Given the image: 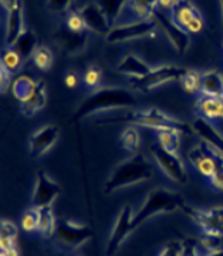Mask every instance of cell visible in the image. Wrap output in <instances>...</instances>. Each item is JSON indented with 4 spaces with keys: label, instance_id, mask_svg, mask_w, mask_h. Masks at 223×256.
Returning a JSON list of instances; mask_svg holds the SVG:
<instances>
[{
    "label": "cell",
    "instance_id": "1",
    "mask_svg": "<svg viewBox=\"0 0 223 256\" xmlns=\"http://www.w3.org/2000/svg\"><path fill=\"white\" fill-rule=\"evenodd\" d=\"M129 124V126H142L148 129H153L156 132L160 130H176L182 134H194L190 124L182 122L173 116H169L168 113L162 112L156 108L150 109H140V110H130L110 119V120H103L99 124Z\"/></svg>",
    "mask_w": 223,
    "mask_h": 256
},
{
    "label": "cell",
    "instance_id": "2",
    "mask_svg": "<svg viewBox=\"0 0 223 256\" xmlns=\"http://www.w3.org/2000/svg\"><path fill=\"white\" fill-rule=\"evenodd\" d=\"M138 98L133 90L126 88H100L93 90L90 96L83 100L74 113V119L82 120L90 114L106 112L112 109H123L136 106Z\"/></svg>",
    "mask_w": 223,
    "mask_h": 256
},
{
    "label": "cell",
    "instance_id": "3",
    "mask_svg": "<svg viewBox=\"0 0 223 256\" xmlns=\"http://www.w3.org/2000/svg\"><path fill=\"white\" fill-rule=\"evenodd\" d=\"M153 176V168L149 160L140 154H136L122 160L109 174L104 182V192L113 194L123 188L143 184L150 180Z\"/></svg>",
    "mask_w": 223,
    "mask_h": 256
},
{
    "label": "cell",
    "instance_id": "4",
    "mask_svg": "<svg viewBox=\"0 0 223 256\" xmlns=\"http://www.w3.org/2000/svg\"><path fill=\"white\" fill-rule=\"evenodd\" d=\"M186 205V200L180 194L166 189V188H154L144 196L143 202L138 208L133 216V232L149 220L150 218L158 215L173 214L176 210H182Z\"/></svg>",
    "mask_w": 223,
    "mask_h": 256
},
{
    "label": "cell",
    "instance_id": "5",
    "mask_svg": "<svg viewBox=\"0 0 223 256\" xmlns=\"http://www.w3.org/2000/svg\"><path fill=\"white\" fill-rule=\"evenodd\" d=\"M158 24L153 18L150 19H140V20L130 22V23H122L114 24L110 32L106 34L108 43H124V42L140 40L146 38H153L158 32Z\"/></svg>",
    "mask_w": 223,
    "mask_h": 256
},
{
    "label": "cell",
    "instance_id": "6",
    "mask_svg": "<svg viewBox=\"0 0 223 256\" xmlns=\"http://www.w3.org/2000/svg\"><path fill=\"white\" fill-rule=\"evenodd\" d=\"M188 69L180 68V66H174V64H163L159 68L152 69V72L146 74L144 78L140 79H132L133 89L140 90V92H149L153 90L162 84L170 82H179L183 78V74L186 73Z\"/></svg>",
    "mask_w": 223,
    "mask_h": 256
},
{
    "label": "cell",
    "instance_id": "7",
    "mask_svg": "<svg viewBox=\"0 0 223 256\" xmlns=\"http://www.w3.org/2000/svg\"><path fill=\"white\" fill-rule=\"evenodd\" d=\"M56 238L68 249H78L93 238L90 225L76 222L72 219H59L56 228Z\"/></svg>",
    "mask_w": 223,
    "mask_h": 256
},
{
    "label": "cell",
    "instance_id": "8",
    "mask_svg": "<svg viewBox=\"0 0 223 256\" xmlns=\"http://www.w3.org/2000/svg\"><path fill=\"white\" fill-rule=\"evenodd\" d=\"M133 212L132 206L124 205L119 210V214L116 215L114 224L112 226V232L108 239V245H106V255L113 256L116 255L123 244L126 242V239L133 232Z\"/></svg>",
    "mask_w": 223,
    "mask_h": 256
},
{
    "label": "cell",
    "instance_id": "9",
    "mask_svg": "<svg viewBox=\"0 0 223 256\" xmlns=\"http://www.w3.org/2000/svg\"><path fill=\"white\" fill-rule=\"evenodd\" d=\"M150 154H152L154 162L162 169L163 174H166L170 180L179 184H186L188 174H186L182 158L179 154L163 149L159 144H152Z\"/></svg>",
    "mask_w": 223,
    "mask_h": 256
},
{
    "label": "cell",
    "instance_id": "10",
    "mask_svg": "<svg viewBox=\"0 0 223 256\" xmlns=\"http://www.w3.org/2000/svg\"><path fill=\"white\" fill-rule=\"evenodd\" d=\"M180 212L188 216L194 225L199 226L202 232H212V234L223 235V206L200 209V208H194L186 204Z\"/></svg>",
    "mask_w": 223,
    "mask_h": 256
},
{
    "label": "cell",
    "instance_id": "11",
    "mask_svg": "<svg viewBox=\"0 0 223 256\" xmlns=\"http://www.w3.org/2000/svg\"><path fill=\"white\" fill-rule=\"evenodd\" d=\"M153 19L156 22L159 30H162L164 38L172 44L173 49L180 54H184L188 49L190 48V33H188L186 30H183L182 28H179L172 20V18L169 14H166L163 10H160L159 8L154 12Z\"/></svg>",
    "mask_w": 223,
    "mask_h": 256
},
{
    "label": "cell",
    "instance_id": "12",
    "mask_svg": "<svg viewBox=\"0 0 223 256\" xmlns=\"http://www.w3.org/2000/svg\"><path fill=\"white\" fill-rule=\"evenodd\" d=\"M170 18L179 28L190 34L203 29L202 14L189 0H178L170 9Z\"/></svg>",
    "mask_w": 223,
    "mask_h": 256
},
{
    "label": "cell",
    "instance_id": "13",
    "mask_svg": "<svg viewBox=\"0 0 223 256\" xmlns=\"http://www.w3.org/2000/svg\"><path fill=\"white\" fill-rule=\"evenodd\" d=\"M60 195V184L52 179L48 172L38 170L34 178V189L32 196V205L36 208L52 206Z\"/></svg>",
    "mask_w": 223,
    "mask_h": 256
},
{
    "label": "cell",
    "instance_id": "14",
    "mask_svg": "<svg viewBox=\"0 0 223 256\" xmlns=\"http://www.w3.org/2000/svg\"><path fill=\"white\" fill-rule=\"evenodd\" d=\"M60 136V130L56 124H44L33 132L29 138V152L32 158H40L48 154L56 144Z\"/></svg>",
    "mask_w": 223,
    "mask_h": 256
},
{
    "label": "cell",
    "instance_id": "15",
    "mask_svg": "<svg viewBox=\"0 0 223 256\" xmlns=\"http://www.w3.org/2000/svg\"><path fill=\"white\" fill-rule=\"evenodd\" d=\"M54 42L59 44L62 50L68 54H78L86 49L88 46V33L83 32H73L68 28H60L53 34Z\"/></svg>",
    "mask_w": 223,
    "mask_h": 256
},
{
    "label": "cell",
    "instance_id": "16",
    "mask_svg": "<svg viewBox=\"0 0 223 256\" xmlns=\"http://www.w3.org/2000/svg\"><path fill=\"white\" fill-rule=\"evenodd\" d=\"M82 18L84 20V24H86V29L94 32L98 34H108L110 29L113 28L112 26L110 20L108 19L106 13L102 10V8L96 3H88L86 6H83L80 10Z\"/></svg>",
    "mask_w": 223,
    "mask_h": 256
},
{
    "label": "cell",
    "instance_id": "17",
    "mask_svg": "<svg viewBox=\"0 0 223 256\" xmlns=\"http://www.w3.org/2000/svg\"><path fill=\"white\" fill-rule=\"evenodd\" d=\"M192 129L193 132L202 139V142L223 154V134L208 119H204L202 116L196 118L192 123Z\"/></svg>",
    "mask_w": 223,
    "mask_h": 256
},
{
    "label": "cell",
    "instance_id": "18",
    "mask_svg": "<svg viewBox=\"0 0 223 256\" xmlns=\"http://www.w3.org/2000/svg\"><path fill=\"white\" fill-rule=\"evenodd\" d=\"M188 159L193 168L199 172V174L210 179L214 174V162H213L212 156L209 154L206 144H200L198 146L192 148L188 154Z\"/></svg>",
    "mask_w": 223,
    "mask_h": 256
},
{
    "label": "cell",
    "instance_id": "19",
    "mask_svg": "<svg viewBox=\"0 0 223 256\" xmlns=\"http://www.w3.org/2000/svg\"><path fill=\"white\" fill-rule=\"evenodd\" d=\"M26 30L24 29V18H23V3H20L18 8L8 12L6 18V32H4V39L6 44L9 48H13L14 43L22 36V33Z\"/></svg>",
    "mask_w": 223,
    "mask_h": 256
},
{
    "label": "cell",
    "instance_id": "20",
    "mask_svg": "<svg viewBox=\"0 0 223 256\" xmlns=\"http://www.w3.org/2000/svg\"><path fill=\"white\" fill-rule=\"evenodd\" d=\"M153 68H150L146 62H143L139 56L136 54H126L122 60L118 64V72L123 73L126 76H130L132 79H140L146 74L152 72Z\"/></svg>",
    "mask_w": 223,
    "mask_h": 256
},
{
    "label": "cell",
    "instance_id": "21",
    "mask_svg": "<svg viewBox=\"0 0 223 256\" xmlns=\"http://www.w3.org/2000/svg\"><path fill=\"white\" fill-rule=\"evenodd\" d=\"M194 109L204 119H223V99L219 98L202 94Z\"/></svg>",
    "mask_w": 223,
    "mask_h": 256
},
{
    "label": "cell",
    "instance_id": "22",
    "mask_svg": "<svg viewBox=\"0 0 223 256\" xmlns=\"http://www.w3.org/2000/svg\"><path fill=\"white\" fill-rule=\"evenodd\" d=\"M200 94L223 99V74L216 70L202 73Z\"/></svg>",
    "mask_w": 223,
    "mask_h": 256
},
{
    "label": "cell",
    "instance_id": "23",
    "mask_svg": "<svg viewBox=\"0 0 223 256\" xmlns=\"http://www.w3.org/2000/svg\"><path fill=\"white\" fill-rule=\"evenodd\" d=\"M38 48H39L38 46V36L30 29H26L23 32L20 38L18 39V42L13 46V49L20 54L22 59L24 62L33 58V54H34V52L38 50Z\"/></svg>",
    "mask_w": 223,
    "mask_h": 256
},
{
    "label": "cell",
    "instance_id": "24",
    "mask_svg": "<svg viewBox=\"0 0 223 256\" xmlns=\"http://www.w3.org/2000/svg\"><path fill=\"white\" fill-rule=\"evenodd\" d=\"M46 98H48L46 96V86L42 80H39L33 94L26 102L22 103V113L24 116H32V114L42 110L46 104Z\"/></svg>",
    "mask_w": 223,
    "mask_h": 256
},
{
    "label": "cell",
    "instance_id": "25",
    "mask_svg": "<svg viewBox=\"0 0 223 256\" xmlns=\"http://www.w3.org/2000/svg\"><path fill=\"white\" fill-rule=\"evenodd\" d=\"M39 214H40L39 235L44 239H50L56 235V228H58V219L54 215V210L52 206H43L39 208Z\"/></svg>",
    "mask_w": 223,
    "mask_h": 256
},
{
    "label": "cell",
    "instance_id": "26",
    "mask_svg": "<svg viewBox=\"0 0 223 256\" xmlns=\"http://www.w3.org/2000/svg\"><path fill=\"white\" fill-rule=\"evenodd\" d=\"M36 84H38L36 80H33L32 78L26 76V74H22L12 84V93L19 102L24 103L33 94L34 89H36Z\"/></svg>",
    "mask_w": 223,
    "mask_h": 256
},
{
    "label": "cell",
    "instance_id": "27",
    "mask_svg": "<svg viewBox=\"0 0 223 256\" xmlns=\"http://www.w3.org/2000/svg\"><path fill=\"white\" fill-rule=\"evenodd\" d=\"M128 8L138 18V20L150 19L159 8V0H129Z\"/></svg>",
    "mask_w": 223,
    "mask_h": 256
},
{
    "label": "cell",
    "instance_id": "28",
    "mask_svg": "<svg viewBox=\"0 0 223 256\" xmlns=\"http://www.w3.org/2000/svg\"><path fill=\"white\" fill-rule=\"evenodd\" d=\"M19 235V229L12 220L3 219L0 224V250H8L16 248V239Z\"/></svg>",
    "mask_w": 223,
    "mask_h": 256
},
{
    "label": "cell",
    "instance_id": "29",
    "mask_svg": "<svg viewBox=\"0 0 223 256\" xmlns=\"http://www.w3.org/2000/svg\"><path fill=\"white\" fill-rule=\"evenodd\" d=\"M206 144L209 154L212 156L213 162H214V174L209 179L210 186H212L213 190H216V192H223V154H220L216 149H213L212 146H209L208 144Z\"/></svg>",
    "mask_w": 223,
    "mask_h": 256
},
{
    "label": "cell",
    "instance_id": "30",
    "mask_svg": "<svg viewBox=\"0 0 223 256\" xmlns=\"http://www.w3.org/2000/svg\"><path fill=\"white\" fill-rule=\"evenodd\" d=\"M96 3L100 6L102 10L106 13L112 26H114L116 20L120 18L122 12L128 8L129 0H96Z\"/></svg>",
    "mask_w": 223,
    "mask_h": 256
},
{
    "label": "cell",
    "instance_id": "31",
    "mask_svg": "<svg viewBox=\"0 0 223 256\" xmlns=\"http://www.w3.org/2000/svg\"><path fill=\"white\" fill-rule=\"evenodd\" d=\"M120 144L124 150L136 154L140 148V134L136 126H128L120 134Z\"/></svg>",
    "mask_w": 223,
    "mask_h": 256
},
{
    "label": "cell",
    "instance_id": "32",
    "mask_svg": "<svg viewBox=\"0 0 223 256\" xmlns=\"http://www.w3.org/2000/svg\"><path fill=\"white\" fill-rule=\"evenodd\" d=\"M180 138L182 134L176 130H160L158 132V144L162 146L163 149L178 154L180 148Z\"/></svg>",
    "mask_w": 223,
    "mask_h": 256
},
{
    "label": "cell",
    "instance_id": "33",
    "mask_svg": "<svg viewBox=\"0 0 223 256\" xmlns=\"http://www.w3.org/2000/svg\"><path fill=\"white\" fill-rule=\"evenodd\" d=\"M23 62L24 60L22 59L20 54L14 50L13 48H10V49H4L3 50V53H2V63L0 64L13 74V73L20 72Z\"/></svg>",
    "mask_w": 223,
    "mask_h": 256
},
{
    "label": "cell",
    "instance_id": "34",
    "mask_svg": "<svg viewBox=\"0 0 223 256\" xmlns=\"http://www.w3.org/2000/svg\"><path fill=\"white\" fill-rule=\"evenodd\" d=\"M199 244L202 246L204 254L222 250L223 235L222 234H212V232H202V236L199 239Z\"/></svg>",
    "mask_w": 223,
    "mask_h": 256
},
{
    "label": "cell",
    "instance_id": "35",
    "mask_svg": "<svg viewBox=\"0 0 223 256\" xmlns=\"http://www.w3.org/2000/svg\"><path fill=\"white\" fill-rule=\"evenodd\" d=\"M200 80H202V73L188 69L182 79L179 80V84L184 92L193 94L200 92Z\"/></svg>",
    "mask_w": 223,
    "mask_h": 256
},
{
    "label": "cell",
    "instance_id": "36",
    "mask_svg": "<svg viewBox=\"0 0 223 256\" xmlns=\"http://www.w3.org/2000/svg\"><path fill=\"white\" fill-rule=\"evenodd\" d=\"M39 222H40L39 208L32 206L29 209H26L22 216V229L28 234L39 232Z\"/></svg>",
    "mask_w": 223,
    "mask_h": 256
},
{
    "label": "cell",
    "instance_id": "37",
    "mask_svg": "<svg viewBox=\"0 0 223 256\" xmlns=\"http://www.w3.org/2000/svg\"><path fill=\"white\" fill-rule=\"evenodd\" d=\"M32 59H33V63L36 64V68L43 70V72L50 70L52 66H53V53L46 46H39Z\"/></svg>",
    "mask_w": 223,
    "mask_h": 256
},
{
    "label": "cell",
    "instance_id": "38",
    "mask_svg": "<svg viewBox=\"0 0 223 256\" xmlns=\"http://www.w3.org/2000/svg\"><path fill=\"white\" fill-rule=\"evenodd\" d=\"M102 79H103V72L98 64H90L83 74V83L88 89L90 90H98L100 89Z\"/></svg>",
    "mask_w": 223,
    "mask_h": 256
},
{
    "label": "cell",
    "instance_id": "39",
    "mask_svg": "<svg viewBox=\"0 0 223 256\" xmlns=\"http://www.w3.org/2000/svg\"><path fill=\"white\" fill-rule=\"evenodd\" d=\"M182 256H204L199 240L193 238H184L182 240Z\"/></svg>",
    "mask_w": 223,
    "mask_h": 256
},
{
    "label": "cell",
    "instance_id": "40",
    "mask_svg": "<svg viewBox=\"0 0 223 256\" xmlns=\"http://www.w3.org/2000/svg\"><path fill=\"white\" fill-rule=\"evenodd\" d=\"M66 28L73 32H83L86 29V24L82 18L80 12H72L66 19Z\"/></svg>",
    "mask_w": 223,
    "mask_h": 256
},
{
    "label": "cell",
    "instance_id": "41",
    "mask_svg": "<svg viewBox=\"0 0 223 256\" xmlns=\"http://www.w3.org/2000/svg\"><path fill=\"white\" fill-rule=\"evenodd\" d=\"M158 256H182V242H168L166 245L162 246Z\"/></svg>",
    "mask_w": 223,
    "mask_h": 256
},
{
    "label": "cell",
    "instance_id": "42",
    "mask_svg": "<svg viewBox=\"0 0 223 256\" xmlns=\"http://www.w3.org/2000/svg\"><path fill=\"white\" fill-rule=\"evenodd\" d=\"M74 0H48V8L54 13H64L72 8Z\"/></svg>",
    "mask_w": 223,
    "mask_h": 256
},
{
    "label": "cell",
    "instance_id": "43",
    "mask_svg": "<svg viewBox=\"0 0 223 256\" xmlns=\"http://www.w3.org/2000/svg\"><path fill=\"white\" fill-rule=\"evenodd\" d=\"M12 84H13V82H12V73L9 70H6L0 64V92L4 94V93L8 92V89H10Z\"/></svg>",
    "mask_w": 223,
    "mask_h": 256
},
{
    "label": "cell",
    "instance_id": "44",
    "mask_svg": "<svg viewBox=\"0 0 223 256\" xmlns=\"http://www.w3.org/2000/svg\"><path fill=\"white\" fill-rule=\"evenodd\" d=\"M0 3H2V8H3L4 10L10 12L20 4L22 0H0Z\"/></svg>",
    "mask_w": 223,
    "mask_h": 256
},
{
    "label": "cell",
    "instance_id": "45",
    "mask_svg": "<svg viewBox=\"0 0 223 256\" xmlns=\"http://www.w3.org/2000/svg\"><path fill=\"white\" fill-rule=\"evenodd\" d=\"M78 82H79V79H78V74L74 72H69L64 76V84L68 88H74L78 84Z\"/></svg>",
    "mask_w": 223,
    "mask_h": 256
},
{
    "label": "cell",
    "instance_id": "46",
    "mask_svg": "<svg viewBox=\"0 0 223 256\" xmlns=\"http://www.w3.org/2000/svg\"><path fill=\"white\" fill-rule=\"evenodd\" d=\"M178 0H159V8L160 9H172V6Z\"/></svg>",
    "mask_w": 223,
    "mask_h": 256
},
{
    "label": "cell",
    "instance_id": "47",
    "mask_svg": "<svg viewBox=\"0 0 223 256\" xmlns=\"http://www.w3.org/2000/svg\"><path fill=\"white\" fill-rule=\"evenodd\" d=\"M0 256H19V250L16 248H12L8 250H0Z\"/></svg>",
    "mask_w": 223,
    "mask_h": 256
},
{
    "label": "cell",
    "instance_id": "48",
    "mask_svg": "<svg viewBox=\"0 0 223 256\" xmlns=\"http://www.w3.org/2000/svg\"><path fill=\"white\" fill-rule=\"evenodd\" d=\"M204 256H223V249L218 252H210V254H204Z\"/></svg>",
    "mask_w": 223,
    "mask_h": 256
},
{
    "label": "cell",
    "instance_id": "49",
    "mask_svg": "<svg viewBox=\"0 0 223 256\" xmlns=\"http://www.w3.org/2000/svg\"><path fill=\"white\" fill-rule=\"evenodd\" d=\"M219 3H220V12H222V22H223V0H219Z\"/></svg>",
    "mask_w": 223,
    "mask_h": 256
}]
</instances>
